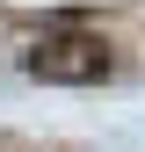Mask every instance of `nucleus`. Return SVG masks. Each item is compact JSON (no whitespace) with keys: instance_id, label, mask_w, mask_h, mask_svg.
Wrapping results in <instances>:
<instances>
[{"instance_id":"f257e3e1","label":"nucleus","mask_w":145,"mask_h":152,"mask_svg":"<svg viewBox=\"0 0 145 152\" xmlns=\"http://www.w3.org/2000/svg\"><path fill=\"white\" fill-rule=\"evenodd\" d=\"M22 72L51 80V87H94V80H109V44L87 29H51L22 51Z\"/></svg>"}]
</instances>
